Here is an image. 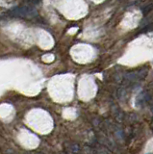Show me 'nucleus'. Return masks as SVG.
<instances>
[{"instance_id": "f257e3e1", "label": "nucleus", "mask_w": 153, "mask_h": 154, "mask_svg": "<svg viewBox=\"0 0 153 154\" xmlns=\"http://www.w3.org/2000/svg\"><path fill=\"white\" fill-rule=\"evenodd\" d=\"M9 14L12 16L25 17V18H32L37 17L38 11L35 6H30V5H24V6H17L13 8L9 11Z\"/></svg>"}, {"instance_id": "f03ea898", "label": "nucleus", "mask_w": 153, "mask_h": 154, "mask_svg": "<svg viewBox=\"0 0 153 154\" xmlns=\"http://www.w3.org/2000/svg\"><path fill=\"white\" fill-rule=\"evenodd\" d=\"M66 152L69 154H78V152L80 151V146L77 143H66Z\"/></svg>"}, {"instance_id": "7ed1b4c3", "label": "nucleus", "mask_w": 153, "mask_h": 154, "mask_svg": "<svg viewBox=\"0 0 153 154\" xmlns=\"http://www.w3.org/2000/svg\"><path fill=\"white\" fill-rule=\"evenodd\" d=\"M26 3H27L28 5L33 4V5H35V7H36V5H37V4H39V3H41V2H40V1H26Z\"/></svg>"}, {"instance_id": "20e7f679", "label": "nucleus", "mask_w": 153, "mask_h": 154, "mask_svg": "<svg viewBox=\"0 0 153 154\" xmlns=\"http://www.w3.org/2000/svg\"><path fill=\"white\" fill-rule=\"evenodd\" d=\"M147 154H153V153H147Z\"/></svg>"}]
</instances>
